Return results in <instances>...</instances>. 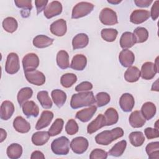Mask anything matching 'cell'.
<instances>
[{
	"label": "cell",
	"mask_w": 159,
	"mask_h": 159,
	"mask_svg": "<svg viewBox=\"0 0 159 159\" xmlns=\"http://www.w3.org/2000/svg\"><path fill=\"white\" fill-rule=\"evenodd\" d=\"M95 102V98L92 91L79 92L71 96L70 106L72 109H76L84 106H91Z\"/></svg>",
	"instance_id": "obj_1"
},
{
	"label": "cell",
	"mask_w": 159,
	"mask_h": 159,
	"mask_svg": "<svg viewBox=\"0 0 159 159\" xmlns=\"http://www.w3.org/2000/svg\"><path fill=\"white\" fill-rule=\"evenodd\" d=\"M123 135V129L121 127H116L111 130H106L98 134L95 137V141L99 145H108Z\"/></svg>",
	"instance_id": "obj_2"
},
{
	"label": "cell",
	"mask_w": 159,
	"mask_h": 159,
	"mask_svg": "<svg viewBox=\"0 0 159 159\" xmlns=\"http://www.w3.org/2000/svg\"><path fill=\"white\" fill-rule=\"evenodd\" d=\"M70 142L69 139L61 136L55 140L51 143V149L53 153L58 155H66L70 151Z\"/></svg>",
	"instance_id": "obj_3"
},
{
	"label": "cell",
	"mask_w": 159,
	"mask_h": 159,
	"mask_svg": "<svg viewBox=\"0 0 159 159\" xmlns=\"http://www.w3.org/2000/svg\"><path fill=\"white\" fill-rule=\"evenodd\" d=\"M94 7V5L91 2L84 1L80 2L73 7L71 18L76 19L88 15L93 11Z\"/></svg>",
	"instance_id": "obj_4"
},
{
	"label": "cell",
	"mask_w": 159,
	"mask_h": 159,
	"mask_svg": "<svg viewBox=\"0 0 159 159\" xmlns=\"http://www.w3.org/2000/svg\"><path fill=\"white\" fill-rule=\"evenodd\" d=\"M99 17L101 23L106 25H113L118 23L116 12L109 7L102 9Z\"/></svg>",
	"instance_id": "obj_5"
},
{
	"label": "cell",
	"mask_w": 159,
	"mask_h": 159,
	"mask_svg": "<svg viewBox=\"0 0 159 159\" xmlns=\"http://www.w3.org/2000/svg\"><path fill=\"white\" fill-rule=\"evenodd\" d=\"M24 71L29 72L35 70L39 65V57L34 53L26 54L22 61Z\"/></svg>",
	"instance_id": "obj_6"
},
{
	"label": "cell",
	"mask_w": 159,
	"mask_h": 159,
	"mask_svg": "<svg viewBox=\"0 0 159 159\" xmlns=\"http://www.w3.org/2000/svg\"><path fill=\"white\" fill-rule=\"evenodd\" d=\"M20 69L19 57L17 53L11 52L8 54L5 65V71L10 75H14Z\"/></svg>",
	"instance_id": "obj_7"
},
{
	"label": "cell",
	"mask_w": 159,
	"mask_h": 159,
	"mask_svg": "<svg viewBox=\"0 0 159 159\" xmlns=\"http://www.w3.org/2000/svg\"><path fill=\"white\" fill-rule=\"evenodd\" d=\"M89 146L88 140L83 137H77L74 138L70 143V147L72 151L76 154L84 153Z\"/></svg>",
	"instance_id": "obj_8"
},
{
	"label": "cell",
	"mask_w": 159,
	"mask_h": 159,
	"mask_svg": "<svg viewBox=\"0 0 159 159\" xmlns=\"http://www.w3.org/2000/svg\"><path fill=\"white\" fill-rule=\"evenodd\" d=\"M158 72V68H157L154 63L151 61H147L144 63L141 68L140 76L142 79L145 80H152L155 75Z\"/></svg>",
	"instance_id": "obj_9"
},
{
	"label": "cell",
	"mask_w": 159,
	"mask_h": 159,
	"mask_svg": "<svg viewBox=\"0 0 159 159\" xmlns=\"http://www.w3.org/2000/svg\"><path fill=\"white\" fill-rule=\"evenodd\" d=\"M24 75L27 81L34 85L41 86L45 82V76L40 71L35 70L32 71L25 72Z\"/></svg>",
	"instance_id": "obj_10"
},
{
	"label": "cell",
	"mask_w": 159,
	"mask_h": 159,
	"mask_svg": "<svg viewBox=\"0 0 159 159\" xmlns=\"http://www.w3.org/2000/svg\"><path fill=\"white\" fill-rule=\"evenodd\" d=\"M62 12V5L58 1H53L50 2L44 10L43 14L46 18L51 19L60 15Z\"/></svg>",
	"instance_id": "obj_11"
},
{
	"label": "cell",
	"mask_w": 159,
	"mask_h": 159,
	"mask_svg": "<svg viewBox=\"0 0 159 159\" xmlns=\"http://www.w3.org/2000/svg\"><path fill=\"white\" fill-rule=\"evenodd\" d=\"M119 105L124 112H130L135 105L134 96L130 93H124L120 98Z\"/></svg>",
	"instance_id": "obj_12"
},
{
	"label": "cell",
	"mask_w": 159,
	"mask_h": 159,
	"mask_svg": "<svg viewBox=\"0 0 159 159\" xmlns=\"http://www.w3.org/2000/svg\"><path fill=\"white\" fill-rule=\"evenodd\" d=\"M50 30L53 35L58 37H62L66 34L67 30L66 22L63 19H58L50 25Z\"/></svg>",
	"instance_id": "obj_13"
},
{
	"label": "cell",
	"mask_w": 159,
	"mask_h": 159,
	"mask_svg": "<svg viewBox=\"0 0 159 159\" xmlns=\"http://www.w3.org/2000/svg\"><path fill=\"white\" fill-rule=\"evenodd\" d=\"M150 12L144 9L134 10L130 17V21L134 24H140L146 21L150 17Z\"/></svg>",
	"instance_id": "obj_14"
},
{
	"label": "cell",
	"mask_w": 159,
	"mask_h": 159,
	"mask_svg": "<svg viewBox=\"0 0 159 159\" xmlns=\"http://www.w3.org/2000/svg\"><path fill=\"white\" fill-rule=\"evenodd\" d=\"M119 60L122 66L129 68L134 63L135 61V55L130 50L124 49L119 55Z\"/></svg>",
	"instance_id": "obj_15"
},
{
	"label": "cell",
	"mask_w": 159,
	"mask_h": 159,
	"mask_svg": "<svg viewBox=\"0 0 159 159\" xmlns=\"http://www.w3.org/2000/svg\"><path fill=\"white\" fill-rule=\"evenodd\" d=\"M14 106L9 101H4L2 102L0 109V117L4 120H9L14 114Z\"/></svg>",
	"instance_id": "obj_16"
},
{
	"label": "cell",
	"mask_w": 159,
	"mask_h": 159,
	"mask_svg": "<svg viewBox=\"0 0 159 159\" xmlns=\"http://www.w3.org/2000/svg\"><path fill=\"white\" fill-rule=\"evenodd\" d=\"M21 107L23 113L28 118L31 117H36L39 114V108L33 101H26Z\"/></svg>",
	"instance_id": "obj_17"
},
{
	"label": "cell",
	"mask_w": 159,
	"mask_h": 159,
	"mask_svg": "<svg viewBox=\"0 0 159 159\" xmlns=\"http://www.w3.org/2000/svg\"><path fill=\"white\" fill-rule=\"evenodd\" d=\"M97 111V107L94 105L89 106L88 108H85L81 111H79L76 114V118L79 119L83 122H88L94 115Z\"/></svg>",
	"instance_id": "obj_18"
},
{
	"label": "cell",
	"mask_w": 159,
	"mask_h": 159,
	"mask_svg": "<svg viewBox=\"0 0 159 159\" xmlns=\"http://www.w3.org/2000/svg\"><path fill=\"white\" fill-rule=\"evenodd\" d=\"M106 125V121L104 115L99 114L94 120L91 122L87 127V132L89 134H92Z\"/></svg>",
	"instance_id": "obj_19"
},
{
	"label": "cell",
	"mask_w": 159,
	"mask_h": 159,
	"mask_svg": "<svg viewBox=\"0 0 159 159\" xmlns=\"http://www.w3.org/2000/svg\"><path fill=\"white\" fill-rule=\"evenodd\" d=\"M53 117V113L50 111H43L35 125L36 130H40L50 125Z\"/></svg>",
	"instance_id": "obj_20"
},
{
	"label": "cell",
	"mask_w": 159,
	"mask_h": 159,
	"mask_svg": "<svg viewBox=\"0 0 159 159\" xmlns=\"http://www.w3.org/2000/svg\"><path fill=\"white\" fill-rule=\"evenodd\" d=\"M130 125L134 128H140L144 125L146 119L140 111H135L131 113L129 118Z\"/></svg>",
	"instance_id": "obj_21"
},
{
	"label": "cell",
	"mask_w": 159,
	"mask_h": 159,
	"mask_svg": "<svg viewBox=\"0 0 159 159\" xmlns=\"http://www.w3.org/2000/svg\"><path fill=\"white\" fill-rule=\"evenodd\" d=\"M13 127L14 129L22 134L27 133L30 130V125L22 116H17L13 121Z\"/></svg>",
	"instance_id": "obj_22"
},
{
	"label": "cell",
	"mask_w": 159,
	"mask_h": 159,
	"mask_svg": "<svg viewBox=\"0 0 159 159\" xmlns=\"http://www.w3.org/2000/svg\"><path fill=\"white\" fill-rule=\"evenodd\" d=\"M86 65V57L83 54H77L73 57L70 67L76 71H82L85 68Z\"/></svg>",
	"instance_id": "obj_23"
},
{
	"label": "cell",
	"mask_w": 159,
	"mask_h": 159,
	"mask_svg": "<svg viewBox=\"0 0 159 159\" xmlns=\"http://www.w3.org/2000/svg\"><path fill=\"white\" fill-rule=\"evenodd\" d=\"M136 43V39L133 33L130 32H124L120 39V45L123 49L131 48Z\"/></svg>",
	"instance_id": "obj_24"
},
{
	"label": "cell",
	"mask_w": 159,
	"mask_h": 159,
	"mask_svg": "<svg viewBox=\"0 0 159 159\" xmlns=\"http://www.w3.org/2000/svg\"><path fill=\"white\" fill-rule=\"evenodd\" d=\"M89 43V37L88 35L84 33H80L76 35L72 40V46L73 50L83 48L86 47Z\"/></svg>",
	"instance_id": "obj_25"
},
{
	"label": "cell",
	"mask_w": 159,
	"mask_h": 159,
	"mask_svg": "<svg viewBox=\"0 0 159 159\" xmlns=\"http://www.w3.org/2000/svg\"><path fill=\"white\" fill-rule=\"evenodd\" d=\"M54 41L53 39L45 35H38L33 39V45L39 48H43L50 46Z\"/></svg>",
	"instance_id": "obj_26"
},
{
	"label": "cell",
	"mask_w": 159,
	"mask_h": 159,
	"mask_svg": "<svg viewBox=\"0 0 159 159\" xmlns=\"http://www.w3.org/2000/svg\"><path fill=\"white\" fill-rule=\"evenodd\" d=\"M140 112L144 118L146 120H149L155 116L157 112V108L153 102H146L142 105Z\"/></svg>",
	"instance_id": "obj_27"
},
{
	"label": "cell",
	"mask_w": 159,
	"mask_h": 159,
	"mask_svg": "<svg viewBox=\"0 0 159 159\" xmlns=\"http://www.w3.org/2000/svg\"><path fill=\"white\" fill-rule=\"evenodd\" d=\"M50 135L47 131L35 132L32 136V142L36 146H42L45 144L50 139Z\"/></svg>",
	"instance_id": "obj_28"
},
{
	"label": "cell",
	"mask_w": 159,
	"mask_h": 159,
	"mask_svg": "<svg viewBox=\"0 0 159 159\" xmlns=\"http://www.w3.org/2000/svg\"><path fill=\"white\" fill-rule=\"evenodd\" d=\"M14 3L17 7L22 9L20 14L23 17L26 18L29 16L32 9L31 0H15Z\"/></svg>",
	"instance_id": "obj_29"
},
{
	"label": "cell",
	"mask_w": 159,
	"mask_h": 159,
	"mask_svg": "<svg viewBox=\"0 0 159 159\" xmlns=\"http://www.w3.org/2000/svg\"><path fill=\"white\" fill-rule=\"evenodd\" d=\"M140 77V71L136 67L131 66L129 67L124 73V79L129 83L137 81Z\"/></svg>",
	"instance_id": "obj_30"
},
{
	"label": "cell",
	"mask_w": 159,
	"mask_h": 159,
	"mask_svg": "<svg viewBox=\"0 0 159 159\" xmlns=\"http://www.w3.org/2000/svg\"><path fill=\"white\" fill-rule=\"evenodd\" d=\"M51 96L55 104L59 108L61 107L65 103L66 100V93L60 89H56L52 91Z\"/></svg>",
	"instance_id": "obj_31"
},
{
	"label": "cell",
	"mask_w": 159,
	"mask_h": 159,
	"mask_svg": "<svg viewBox=\"0 0 159 159\" xmlns=\"http://www.w3.org/2000/svg\"><path fill=\"white\" fill-rule=\"evenodd\" d=\"M56 60L58 66L62 70L67 69L70 66L69 55L65 50H60L57 53Z\"/></svg>",
	"instance_id": "obj_32"
},
{
	"label": "cell",
	"mask_w": 159,
	"mask_h": 159,
	"mask_svg": "<svg viewBox=\"0 0 159 159\" xmlns=\"http://www.w3.org/2000/svg\"><path fill=\"white\" fill-rule=\"evenodd\" d=\"M22 146L16 143H14L8 146L6 150L7 157L11 159H17L19 158L22 154Z\"/></svg>",
	"instance_id": "obj_33"
},
{
	"label": "cell",
	"mask_w": 159,
	"mask_h": 159,
	"mask_svg": "<svg viewBox=\"0 0 159 159\" xmlns=\"http://www.w3.org/2000/svg\"><path fill=\"white\" fill-rule=\"evenodd\" d=\"M33 94L32 89L29 87H25L19 90L18 92L17 99L18 103L20 107L26 102L27 101Z\"/></svg>",
	"instance_id": "obj_34"
},
{
	"label": "cell",
	"mask_w": 159,
	"mask_h": 159,
	"mask_svg": "<svg viewBox=\"0 0 159 159\" xmlns=\"http://www.w3.org/2000/svg\"><path fill=\"white\" fill-rule=\"evenodd\" d=\"M104 117L107 126L116 124L119 120L118 112L113 107H109L105 111Z\"/></svg>",
	"instance_id": "obj_35"
},
{
	"label": "cell",
	"mask_w": 159,
	"mask_h": 159,
	"mask_svg": "<svg viewBox=\"0 0 159 159\" xmlns=\"http://www.w3.org/2000/svg\"><path fill=\"white\" fill-rule=\"evenodd\" d=\"M37 98L43 109H50L52 107V101L47 91H40L37 93Z\"/></svg>",
	"instance_id": "obj_36"
},
{
	"label": "cell",
	"mask_w": 159,
	"mask_h": 159,
	"mask_svg": "<svg viewBox=\"0 0 159 159\" xmlns=\"http://www.w3.org/2000/svg\"><path fill=\"white\" fill-rule=\"evenodd\" d=\"M130 143L134 147H140L143 145L145 138L143 134L140 131L132 132L129 136Z\"/></svg>",
	"instance_id": "obj_37"
},
{
	"label": "cell",
	"mask_w": 159,
	"mask_h": 159,
	"mask_svg": "<svg viewBox=\"0 0 159 159\" xmlns=\"http://www.w3.org/2000/svg\"><path fill=\"white\" fill-rule=\"evenodd\" d=\"M126 146H127L126 140H122L120 142H118L108 152V154L116 157H120L124 152Z\"/></svg>",
	"instance_id": "obj_38"
},
{
	"label": "cell",
	"mask_w": 159,
	"mask_h": 159,
	"mask_svg": "<svg viewBox=\"0 0 159 159\" xmlns=\"http://www.w3.org/2000/svg\"><path fill=\"white\" fill-rule=\"evenodd\" d=\"M145 150L150 159L159 158V142L158 141L147 144L145 147Z\"/></svg>",
	"instance_id": "obj_39"
},
{
	"label": "cell",
	"mask_w": 159,
	"mask_h": 159,
	"mask_svg": "<svg viewBox=\"0 0 159 159\" xmlns=\"http://www.w3.org/2000/svg\"><path fill=\"white\" fill-rule=\"evenodd\" d=\"M2 25L3 29L9 33L14 32L18 27L17 20L12 17H7L5 18L2 21Z\"/></svg>",
	"instance_id": "obj_40"
},
{
	"label": "cell",
	"mask_w": 159,
	"mask_h": 159,
	"mask_svg": "<svg viewBox=\"0 0 159 159\" xmlns=\"http://www.w3.org/2000/svg\"><path fill=\"white\" fill-rule=\"evenodd\" d=\"M77 81V76L74 73H65L61 76L60 83L66 88L72 86Z\"/></svg>",
	"instance_id": "obj_41"
},
{
	"label": "cell",
	"mask_w": 159,
	"mask_h": 159,
	"mask_svg": "<svg viewBox=\"0 0 159 159\" xmlns=\"http://www.w3.org/2000/svg\"><path fill=\"white\" fill-rule=\"evenodd\" d=\"M63 124H64L63 120L61 118H57L53 122V123L48 129V132L50 136L53 137L60 134L63 129Z\"/></svg>",
	"instance_id": "obj_42"
},
{
	"label": "cell",
	"mask_w": 159,
	"mask_h": 159,
	"mask_svg": "<svg viewBox=\"0 0 159 159\" xmlns=\"http://www.w3.org/2000/svg\"><path fill=\"white\" fill-rule=\"evenodd\" d=\"M134 35L136 39V43L145 42L148 37V30L142 27H138L134 30Z\"/></svg>",
	"instance_id": "obj_43"
},
{
	"label": "cell",
	"mask_w": 159,
	"mask_h": 159,
	"mask_svg": "<svg viewBox=\"0 0 159 159\" xmlns=\"http://www.w3.org/2000/svg\"><path fill=\"white\" fill-rule=\"evenodd\" d=\"M118 31L114 29H103L101 31V37L106 42H114L117 36Z\"/></svg>",
	"instance_id": "obj_44"
},
{
	"label": "cell",
	"mask_w": 159,
	"mask_h": 159,
	"mask_svg": "<svg viewBox=\"0 0 159 159\" xmlns=\"http://www.w3.org/2000/svg\"><path fill=\"white\" fill-rule=\"evenodd\" d=\"M111 100L109 94L106 92H99L95 97L96 104L98 107H102L107 105Z\"/></svg>",
	"instance_id": "obj_45"
},
{
	"label": "cell",
	"mask_w": 159,
	"mask_h": 159,
	"mask_svg": "<svg viewBox=\"0 0 159 159\" xmlns=\"http://www.w3.org/2000/svg\"><path fill=\"white\" fill-rule=\"evenodd\" d=\"M78 125L75 119H71L68 120L65 125V131L68 135H75L78 132Z\"/></svg>",
	"instance_id": "obj_46"
},
{
	"label": "cell",
	"mask_w": 159,
	"mask_h": 159,
	"mask_svg": "<svg viewBox=\"0 0 159 159\" xmlns=\"http://www.w3.org/2000/svg\"><path fill=\"white\" fill-rule=\"evenodd\" d=\"M108 153L104 150L100 148H96L93 150L89 155L90 159H106L107 158Z\"/></svg>",
	"instance_id": "obj_47"
},
{
	"label": "cell",
	"mask_w": 159,
	"mask_h": 159,
	"mask_svg": "<svg viewBox=\"0 0 159 159\" xmlns=\"http://www.w3.org/2000/svg\"><path fill=\"white\" fill-rule=\"evenodd\" d=\"M93 88V84L89 81H83L75 87V91L77 92L89 91Z\"/></svg>",
	"instance_id": "obj_48"
},
{
	"label": "cell",
	"mask_w": 159,
	"mask_h": 159,
	"mask_svg": "<svg viewBox=\"0 0 159 159\" xmlns=\"http://www.w3.org/2000/svg\"><path fill=\"white\" fill-rule=\"evenodd\" d=\"M144 133L148 140L158 138L159 137L158 129H156L155 128L153 129L152 127H147L145 129Z\"/></svg>",
	"instance_id": "obj_49"
},
{
	"label": "cell",
	"mask_w": 159,
	"mask_h": 159,
	"mask_svg": "<svg viewBox=\"0 0 159 159\" xmlns=\"http://www.w3.org/2000/svg\"><path fill=\"white\" fill-rule=\"evenodd\" d=\"M150 15L153 20H157L159 15V1H155L152 5Z\"/></svg>",
	"instance_id": "obj_50"
},
{
	"label": "cell",
	"mask_w": 159,
	"mask_h": 159,
	"mask_svg": "<svg viewBox=\"0 0 159 159\" xmlns=\"http://www.w3.org/2000/svg\"><path fill=\"white\" fill-rule=\"evenodd\" d=\"M48 1L47 0H35V4L37 9V14H39L42 11H44L47 6Z\"/></svg>",
	"instance_id": "obj_51"
},
{
	"label": "cell",
	"mask_w": 159,
	"mask_h": 159,
	"mask_svg": "<svg viewBox=\"0 0 159 159\" xmlns=\"http://www.w3.org/2000/svg\"><path fill=\"white\" fill-rule=\"evenodd\" d=\"M153 2L152 0H135L134 3L137 7H147Z\"/></svg>",
	"instance_id": "obj_52"
},
{
	"label": "cell",
	"mask_w": 159,
	"mask_h": 159,
	"mask_svg": "<svg viewBox=\"0 0 159 159\" xmlns=\"http://www.w3.org/2000/svg\"><path fill=\"white\" fill-rule=\"evenodd\" d=\"M31 159H40V158H45V156L42 152L39 150H36L32 152L30 156Z\"/></svg>",
	"instance_id": "obj_53"
},
{
	"label": "cell",
	"mask_w": 159,
	"mask_h": 159,
	"mask_svg": "<svg viewBox=\"0 0 159 159\" xmlns=\"http://www.w3.org/2000/svg\"><path fill=\"white\" fill-rule=\"evenodd\" d=\"M0 142L2 143L4 140H6V137H7V132L5 130L3 129H0Z\"/></svg>",
	"instance_id": "obj_54"
},
{
	"label": "cell",
	"mask_w": 159,
	"mask_h": 159,
	"mask_svg": "<svg viewBox=\"0 0 159 159\" xmlns=\"http://www.w3.org/2000/svg\"><path fill=\"white\" fill-rule=\"evenodd\" d=\"M152 91H159V87H158V79H157L156 80L155 82H154L152 84V88H151Z\"/></svg>",
	"instance_id": "obj_55"
},
{
	"label": "cell",
	"mask_w": 159,
	"mask_h": 159,
	"mask_svg": "<svg viewBox=\"0 0 159 159\" xmlns=\"http://www.w3.org/2000/svg\"><path fill=\"white\" fill-rule=\"evenodd\" d=\"M122 1H119V0H117V1H114V0H108L107 2L109 3L112 4H117L119 3H120Z\"/></svg>",
	"instance_id": "obj_56"
}]
</instances>
